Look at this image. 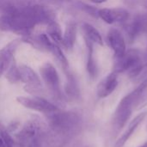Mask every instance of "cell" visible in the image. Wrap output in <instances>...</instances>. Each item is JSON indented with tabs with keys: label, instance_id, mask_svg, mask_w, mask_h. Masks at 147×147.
Wrapping results in <instances>:
<instances>
[{
	"label": "cell",
	"instance_id": "cell-1",
	"mask_svg": "<svg viewBox=\"0 0 147 147\" xmlns=\"http://www.w3.org/2000/svg\"><path fill=\"white\" fill-rule=\"evenodd\" d=\"M49 12L40 5L12 6L0 16V30L28 35L38 24L48 22Z\"/></svg>",
	"mask_w": 147,
	"mask_h": 147
},
{
	"label": "cell",
	"instance_id": "cell-2",
	"mask_svg": "<svg viewBox=\"0 0 147 147\" xmlns=\"http://www.w3.org/2000/svg\"><path fill=\"white\" fill-rule=\"evenodd\" d=\"M47 115L48 130L47 140L53 147H64L82 130L83 119L76 111L61 109Z\"/></svg>",
	"mask_w": 147,
	"mask_h": 147
},
{
	"label": "cell",
	"instance_id": "cell-3",
	"mask_svg": "<svg viewBox=\"0 0 147 147\" xmlns=\"http://www.w3.org/2000/svg\"><path fill=\"white\" fill-rule=\"evenodd\" d=\"M147 91V78L137 88L125 96L118 103L114 114L113 128L115 133H119L130 119L135 107L141 104Z\"/></svg>",
	"mask_w": 147,
	"mask_h": 147
},
{
	"label": "cell",
	"instance_id": "cell-4",
	"mask_svg": "<svg viewBox=\"0 0 147 147\" xmlns=\"http://www.w3.org/2000/svg\"><path fill=\"white\" fill-rule=\"evenodd\" d=\"M47 126L38 117L26 121L16 135V147H43L47 137Z\"/></svg>",
	"mask_w": 147,
	"mask_h": 147
},
{
	"label": "cell",
	"instance_id": "cell-5",
	"mask_svg": "<svg viewBox=\"0 0 147 147\" xmlns=\"http://www.w3.org/2000/svg\"><path fill=\"white\" fill-rule=\"evenodd\" d=\"M143 69L141 53L138 49H129L121 56L115 57L113 72H127L131 78L137 77Z\"/></svg>",
	"mask_w": 147,
	"mask_h": 147
},
{
	"label": "cell",
	"instance_id": "cell-6",
	"mask_svg": "<svg viewBox=\"0 0 147 147\" xmlns=\"http://www.w3.org/2000/svg\"><path fill=\"white\" fill-rule=\"evenodd\" d=\"M40 71L41 78L52 94L53 99L59 103H64L65 97L60 88L59 76L56 68L51 63L47 62L40 67Z\"/></svg>",
	"mask_w": 147,
	"mask_h": 147
},
{
	"label": "cell",
	"instance_id": "cell-7",
	"mask_svg": "<svg viewBox=\"0 0 147 147\" xmlns=\"http://www.w3.org/2000/svg\"><path fill=\"white\" fill-rule=\"evenodd\" d=\"M16 101L26 109H29L40 113H43L44 115H48L50 113L60 109V108L58 107L56 104L39 96H17Z\"/></svg>",
	"mask_w": 147,
	"mask_h": 147
},
{
	"label": "cell",
	"instance_id": "cell-8",
	"mask_svg": "<svg viewBox=\"0 0 147 147\" xmlns=\"http://www.w3.org/2000/svg\"><path fill=\"white\" fill-rule=\"evenodd\" d=\"M18 71L20 81L26 84L24 89L27 92L37 94L42 91L41 80L32 68L25 65H21L18 66Z\"/></svg>",
	"mask_w": 147,
	"mask_h": 147
},
{
	"label": "cell",
	"instance_id": "cell-9",
	"mask_svg": "<svg viewBox=\"0 0 147 147\" xmlns=\"http://www.w3.org/2000/svg\"><path fill=\"white\" fill-rule=\"evenodd\" d=\"M97 16L108 24L123 23L129 19V12L121 7L100 9L97 10Z\"/></svg>",
	"mask_w": 147,
	"mask_h": 147
},
{
	"label": "cell",
	"instance_id": "cell-10",
	"mask_svg": "<svg viewBox=\"0 0 147 147\" xmlns=\"http://www.w3.org/2000/svg\"><path fill=\"white\" fill-rule=\"evenodd\" d=\"M127 39L132 42L139 35L147 31V14L136 16L131 22L125 26Z\"/></svg>",
	"mask_w": 147,
	"mask_h": 147
},
{
	"label": "cell",
	"instance_id": "cell-11",
	"mask_svg": "<svg viewBox=\"0 0 147 147\" xmlns=\"http://www.w3.org/2000/svg\"><path fill=\"white\" fill-rule=\"evenodd\" d=\"M107 40L110 48L115 53V57L121 56L126 52V39L119 29L110 28L107 34Z\"/></svg>",
	"mask_w": 147,
	"mask_h": 147
},
{
	"label": "cell",
	"instance_id": "cell-12",
	"mask_svg": "<svg viewBox=\"0 0 147 147\" xmlns=\"http://www.w3.org/2000/svg\"><path fill=\"white\" fill-rule=\"evenodd\" d=\"M118 86V77L111 72L101 80L96 87V95L99 98H106L110 96Z\"/></svg>",
	"mask_w": 147,
	"mask_h": 147
},
{
	"label": "cell",
	"instance_id": "cell-13",
	"mask_svg": "<svg viewBox=\"0 0 147 147\" xmlns=\"http://www.w3.org/2000/svg\"><path fill=\"white\" fill-rule=\"evenodd\" d=\"M20 44L19 40H14L0 50V72L5 73L9 66L14 61V53Z\"/></svg>",
	"mask_w": 147,
	"mask_h": 147
},
{
	"label": "cell",
	"instance_id": "cell-14",
	"mask_svg": "<svg viewBox=\"0 0 147 147\" xmlns=\"http://www.w3.org/2000/svg\"><path fill=\"white\" fill-rule=\"evenodd\" d=\"M146 112H142V113L139 114L134 119H133L131 121V122L129 123V125L127 126V127L126 128L124 133L117 140V141H116V143L115 145V147H123L126 145V143L131 138V136L135 132V130L138 128V127L145 120V118L146 117Z\"/></svg>",
	"mask_w": 147,
	"mask_h": 147
},
{
	"label": "cell",
	"instance_id": "cell-15",
	"mask_svg": "<svg viewBox=\"0 0 147 147\" xmlns=\"http://www.w3.org/2000/svg\"><path fill=\"white\" fill-rule=\"evenodd\" d=\"M85 43L88 48L86 69H87L90 78L91 79H95L98 74V67H97V63L94 56V44L88 40H85Z\"/></svg>",
	"mask_w": 147,
	"mask_h": 147
},
{
	"label": "cell",
	"instance_id": "cell-16",
	"mask_svg": "<svg viewBox=\"0 0 147 147\" xmlns=\"http://www.w3.org/2000/svg\"><path fill=\"white\" fill-rule=\"evenodd\" d=\"M77 39V25L70 22L66 25L62 36V46L66 49H72Z\"/></svg>",
	"mask_w": 147,
	"mask_h": 147
},
{
	"label": "cell",
	"instance_id": "cell-17",
	"mask_svg": "<svg viewBox=\"0 0 147 147\" xmlns=\"http://www.w3.org/2000/svg\"><path fill=\"white\" fill-rule=\"evenodd\" d=\"M80 96V90L77 79L71 73H67V82L65 86V97L76 100Z\"/></svg>",
	"mask_w": 147,
	"mask_h": 147
},
{
	"label": "cell",
	"instance_id": "cell-18",
	"mask_svg": "<svg viewBox=\"0 0 147 147\" xmlns=\"http://www.w3.org/2000/svg\"><path fill=\"white\" fill-rule=\"evenodd\" d=\"M82 28H83V31H84V34L85 36V40H90L93 44H97L100 46L103 45V40H102V35L94 26H92L90 23L84 22L82 25Z\"/></svg>",
	"mask_w": 147,
	"mask_h": 147
},
{
	"label": "cell",
	"instance_id": "cell-19",
	"mask_svg": "<svg viewBox=\"0 0 147 147\" xmlns=\"http://www.w3.org/2000/svg\"><path fill=\"white\" fill-rule=\"evenodd\" d=\"M47 35L50 39L58 45L62 46V31L59 25L55 22H51L48 23L47 27Z\"/></svg>",
	"mask_w": 147,
	"mask_h": 147
},
{
	"label": "cell",
	"instance_id": "cell-20",
	"mask_svg": "<svg viewBox=\"0 0 147 147\" xmlns=\"http://www.w3.org/2000/svg\"><path fill=\"white\" fill-rule=\"evenodd\" d=\"M0 147H16L15 140L3 126L0 124Z\"/></svg>",
	"mask_w": 147,
	"mask_h": 147
},
{
	"label": "cell",
	"instance_id": "cell-21",
	"mask_svg": "<svg viewBox=\"0 0 147 147\" xmlns=\"http://www.w3.org/2000/svg\"><path fill=\"white\" fill-rule=\"evenodd\" d=\"M5 75H6V78L8 79V81L12 84L17 83L18 81H20L18 66L16 65L14 61L11 63V65L9 66V68L5 71Z\"/></svg>",
	"mask_w": 147,
	"mask_h": 147
},
{
	"label": "cell",
	"instance_id": "cell-22",
	"mask_svg": "<svg viewBox=\"0 0 147 147\" xmlns=\"http://www.w3.org/2000/svg\"><path fill=\"white\" fill-rule=\"evenodd\" d=\"M90 1L95 3H102L107 2V0H90Z\"/></svg>",
	"mask_w": 147,
	"mask_h": 147
},
{
	"label": "cell",
	"instance_id": "cell-23",
	"mask_svg": "<svg viewBox=\"0 0 147 147\" xmlns=\"http://www.w3.org/2000/svg\"><path fill=\"white\" fill-rule=\"evenodd\" d=\"M139 147H147V142L146 143H145L143 146H139Z\"/></svg>",
	"mask_w": 147,
	"mask_h": 147
},
{
	"label": "cell",
	"instance_id": "cell-24",
	"mask_svg": "<svg viewBox=\"0 0 147 147\" xmlns=\"http://www.w3.org/2000/svg\"><path fill=\"white\" fill-rule=\"evenodd\" d=\"M84 147H90V146H84Z\"/></svg>",
	"mask_w": 147,
	"mask_h": 147
},
{
	"label": "cell",
	"instance_id": "cell-25",
	"mask_svg": "<svg viewBox=\"0 0 147 147\" xmlns=\"http://www.w3.org/2000/svg\"><path fill=\"white\" fill-rule=\"evenodd\" d=\"M146 66H147V65H146Z\"/></svg>",
	"mask_w": 147,
	"mask_h": 147
}]
</instances>
